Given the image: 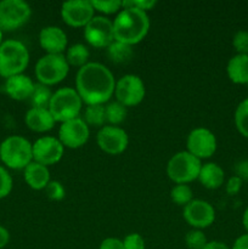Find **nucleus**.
Segmentation results:
<instances>
[{"label":"nucleus","instance_id":"nucleus-1","mask_svg":"<svg viewBox=\"0 0 248 249\" xmlns=\"http://www.w3.org/2000/svg\"><path fill=\"white\" fill-rule=\"evenodd\" d=\"M114 75L100 62H88L80 67L75 77V90L83 104L105 105L111 100L116 88Z\"/></svg>","mask_w":248,"mask_h":249},{"label":"nucleus","instance_id":"nucleus-2","mask_svg":"<svg viewBox=\"0 0 248 249\" xmlns=\"http://www.w3.org/2000/svg\"><path fill=\"white\" fill-rule=\"evenodd\" d=\"M150 29L147 12L134 7H123L113 21L114 40L135 45L143 40Z\"/></svg>","mask_w":248,"mask_h":249},{"label":"nucleus","instance_id":"nucleus-3","mask_svg":"<svg viewBox=\"0 0 248 249\" xmlns=\"http://www.w3.org/2000/svg\"><path fill=\"white\" fill-rule=\"evenodd\" d=\"M29 65V51L22 41L7 39L0 45V75L4 78L22 74Z\"/></svg>","mask_w":248,"mask_h":249},{"label":"nucleus","instance_id":"nucleus-4","mask_svg":"<svg viewBox=\"0 0 248 249\" xmlns=\"http://www.w3.org/2000/svg\"><path fill=\"white\" fill-rule=\"evenodd\" d=\"M0 160L10 169H24L33 162V143L21 135L7 136L0 143Z\"/></svg>","mask_w":248,"mask_h":249},{"label":"nucleus","instance_id":"nucleus-5","mask_svg":"<svg viewBox=\"0 0 248 249\" xmlns=\"http://www.w3.org/2000/svg\"><path fill=\"white\" fill-rule=\"evenodd\" d=\"M83 101L74 88H61L56 90L51 97L49 111L53 119L60 123L78 118L82 112Z\"/></svg>","mask_w":248,"mask_h":249},{"label":"nucleus","instance_id":"nucleus-6","mask_svg":"<svg viewBox=\"0 0 248 249\" xmlns=\"http://www.w3.org/2000/svg\"><path fill=\"white\" fill-rule=\"evenodd\" d=\"M202 162L187 151H180L172 156L167 164L168 178L179 184H189L198 179L201 172Z\"/></svg>","mask_w":248,"mask_h":249},{"label":"nucleus","instance_id":"nucleus-7","mask_svg":"<svg viewBox=\"0 0 248 249\" xmlns=\"http://www.w3.org/2000/svg\"><path fill=\"white\" fill-rule=\"evenodd\" d=\"M70 72V65L63 53H46L36 62L34 73L38 83L51 87L62 82Z\"/></svg>","mask_w":248,"mask_h":249},{"label":"nucleus","instance_id":"nucleus-8","mask_svg":"<svg viewBox=\"0 0 248 249\" xmlns=\"http://www.w3.org/2000/svg\"><path fill=\"white\" fill-rule=\"evenodd\" d=\"M32 9L23 0L0 1V29L2 32L21 28L31 18Z\"/></svg>","mask_w":248,"mask_h":249},{"label":"nucleus","instance_id":"nucleus-9","mask_svg":"<svg viewBox=\"0 0 248 249\" xmlns=\"http://www.w3.org/2000/svg\"><path fill=\"white\" fill-rule=\"evenodd\" d=\"M145 84L139 75L125 74L116 82L114 96L125 107L138 106L145 99Z\"/></svg>","mask_w":248,"mask_h":249},{"label":"nucleus","instance_id":"nucleus-10","mask_svg":"<svg viewBox=\"0 0 248 249\" xmlns=\"http://www.w3.org/2000/svg\"><path fill=\"white\" fill-rule=\"evenodd\" d=\"M84 38L94 48L107 49L114 41L113 21L106 16H94L84 27Z\"/></svg>","mask_w":248,"mask_h":249},{"label":"nucleus","instance_id":"nucleus-11","mask_svg":"<svg viewBox=\"0 0 248 249\" xmlns=\"http://www.w3.org/2000/svg\"><path fill=\"white\" fill-rule=\"evenodd\" d=\"M216 138L209 129L198 126L190 131L186 139V147L187 152L194 155L198 160H206V158L212 157L215 153Z\"/></svg>","mask_w":248,"mask_h":249},{"label":"nucleus","instance_id":"nucleus-12","mask_svg":"<svg viewBox=\"0 0 248 249\" xmlns=\"http://www.w3.org/2000/svg\"><path fill=\"white\" fill-rule=\"evenodd\" d=\"M97 146L107 155H121L129 145V136L124 129L114 125H104L96 135Z\"/></svg>","mask_w":248,"mask_h":249},{"label":"nucleus","instance_id":"nucleus-13","mask_svg":"<svg viewBox=\"0 0 248 249\" xmlns=\"http://www.w3.org/2000/svg\"><path fill=\"white\" fill-rule=\"evenodd\" d=\"M94 16L95 10L91 0H68L61 6V17L63 22L74 28L85 27Z\"/></svg>","mask_w":248,"mask_h":249},{"label":"nucleus","instance_id":"nucleus-14","mask_svg":"<svg viewBox=\"0 0 248 249\" xmlns=\"http://www.w3.org/2000/svg\"><path fill=\"white\" fill-rule=\"evenodd\" d=\"M89 136V126L80 117L61 123L58 129V140L67 148L82 147L88 142Z\"/></svg>","mask_w":248,"mask_h":249},{"label":"nucleus","instance_id":"nucleus-15","mask_svg":"<svg viewBox=\"0 0 248 249\" xmlns=\"http://www.w3.org/2000/svg\"><path fill=\"white\" fill-rule=\"evenodd\" d=\"M63 152L65 146L55 136H41L33 143V160L45 167L60 162Z\"/></svg>","mask_w":248,"mask_h":249},{"label":"nucleus","instance_id":"nucleus-16","mask_svg":"<svg viewBox=\"0 0 248 249\" xmlns=\"http://www.w3.org/2000/svg\"><path fill=\"white\" fill-rule=\"evenodd\" d=\"M182 216L190 226L197 230H202L214 223L215 211L209 202L203 199H192L184 207Z\"/></svg>","mask_w":248,"mask_h":249},{"label":"nucleus","instance_id":"nucleus-17","mask_svg":"<svg viewBox=\"0 0 248 249\" xmlns=\"http://www.w3.org/2000/svg\"><path fill=\"white\" fill-rule=\"evenodd\" d=\"M39 44L46 53H63L67 49V34L56 26H46L39 33Z\"/></svg>","mask_w":248,"mask_h":249},{"label":"nucleus","instance_id":"nucleus-18","mask_svg":"<svg viewBox=\"0 0 248 249\" xmlns=\"http://www.w3.org/2000/svg\"><path fill=\"white\" fill-rule=\"evenodd\" d=\"M34 85H35V83L32 80V78L22 73V74L7 78L6 82H5L4 89L5 92L12 100L24 101V100H29V97L32 96Z\"/></svg>","mask_w":248,"mask_h":249},{"label":"nucleus","instance_id":"nucleus-19","mask_svg":"<svg viewBox=\"0 0 248 249\" xmlns=\"http://www.w3.org/2000/svg\"><path fill=\"white\" fill-rule=\"evenodd\" d=\"M24 123L35 133H46L55 126L56 121L49 108L31 107L24 116Z\"/></svg>","mask_w":248,"mask_h":249},{"label":"nucleus","instance_id":"nucleus-20","mask_svg":"<svg viewBox=\"0 0 248 249\" xmlns=\"http://www.w3.org/2000/svg\"><path fill=\"white\" fill-rule=\"evenodd\" d=\"M23 178L27 185L31 189L36 190V191L45 190L49 182L51 181L50 172H49L48 167L34 162V160L23 169Z\"/></svg>","mask_w":248,"mask_h":249},{"label":"nucleus","instance_id":"nucleus-21","mask_svg":"<svg viewBox=\"0 0 248 249\" xmlns=\"http://www.w3.org/2000/svg\"><path fill=\"white\" fill-rule=\"evenodd\" d=\"M198 180L202 186L208 190H216L224 184L225 180V173L223 168L214 162L202 164L201 172H199Z\"/></svg>","mask_w":248,"mask_h":249},{"label":"nucleus","instance_id":"nucleus-22","mask_svg":"<svg viewBox=\"0 0 248 249\" xmlns=\"http://www.w3.org/2000/svg\"><path fill=\"white\" fill-rule=\"evenodd\" d=\"M226 73L235 84H248V55L232 56L226 66Z\"/></svg>","mask_w":248,"mask_h":249},{"label":"nucleus","instance_id":"nucleus-23","mask_svg":"<svg viewBox=\"0 0 248 249\" xmlns=\"http://www.w3.org/2000/svg\"><path fill=\"white\" fill-rule=\"evenodd\" d=\"M107 56L113 63L123 65V63H128L133 58L134 51L131 49V45L114 40L107 48Z\"/></svg>","mask_w":248,"mask_h":249},{"label":"nucleus","instance_id":"nucleus-24","mask_svg":"<svg viewBox=\"0 0 248 249\" xmlns=\"http://www.w3.org/2000/svg\"><path fill=\"white\" fill-rule=\"evenodd\" d=\"M89 49L85 46L84 44H73L66 51V60H67L68 65L73 66V67H83L89 62Z\"/></svg>","mask_w":248,"mask_h":249},{"label":"nucleus","instance_id":"nucleus-25","mask_svg":"<svg viewBox=\"0 0 248 249\" xmlns=\"http://www.w3.org/2000/svg\"><path fill=\"white\" fill-rule=\"evenodd\" d=\"M53 94V92H51L49 87L40 84V83H35L34 90L32 92V96L29 97L32 107H36V108H49Z\"/></svg>","mask_w":248,"mask_h":249},{"label":"nucleus","instance_id":"nucleus-26","mask_svg":"<svg viewBox=\"0 0 248 249\" xmlns=\"http://www.w3.org/2000/svg\"><path fill=\"white\" fill-rule=\"evenodd\" d=\"M105 113H106V122H108L109 125H119L123 123L126 118V107L122 105L121 102L111 101L105 106Z\"/></svg>","mask_w":248,"mask_h":249},{"label":"nucleus","instance_id":"nucleus-27","mask_svg":"<svg viewBox=\"0 0 248 249\" xmlns=\"http://www.w3.org/2000/svg\"><path fill=\"white\" fill-rule=\"evenodd\" d=\"M84 122L88 124V126H104L106 122V113H105V105H90L85 108Z\"/></svg>","mask_w":248,"mask_h":249},{"label":"nucleus","instance_id":"nucleus-28","mask_svg":"<svg viewBox=\"0 0 248 249\" xmlns=\"http://www.w3.org/2000/svg\"><path fill=\"white\" fill-rule=\"evenodd\" d=\"M235 125L238 133L248 139V97L242 100L236 107Z\"/></svg>","mask_w":248,"mask_h":249},{"label":"nucleus","instance_id":"nucleus-29","mask_svg":"<svg viewBox=\"0 0 248 249\" xmlns=\"http://www.w3.org/2000/svg\"><path fill=\"white\" fill-rule=\"evenodd\" d=\"M194 197V192L192 189L186 184H179L175 185L172 190H170V198L177 206H186L192 201Z\"/></svg>","mask_w":248,"mask_h":249},{"label":"nucleus","instance_id":"nucleus-30","mask_svg":"<svg viewBox=\"0 0 248 249\" xmlns=\"http://www.w3.org/2000/svg\"><path fill=\"white\" fill-rule=\"evenodd\" d=\"M92 7L95 11H99L104 15L118 14L123 9L122 0H91Z\"/></svg>","mask_w":248,"mask_h":249},{"label":"nucleus","instance_id":"nucleus-31","mask_svg":"<svg viewBox=\"0 0 248 249\" xmlns=\"http://www.w3.org/2000/svg\"><path fill=\"white\" fill-rule=\"evenodd\" d=\"M185 243H186V247L189 249H203L204 246L208 243L207 241L206 235L202 232V230H195L189 231L185 236Z\"/></svg>","mask_w":248,"mask_h":249},{"label":"nucleus","instance_id":"nucleus-32","mask_svg":"<svg viewBox=\"0 0 248 249\" xmlns=\"http://www.w3.org/2000/svg\"><path fill=\"white\" fill-rule=\"evenodd\" d=\"M44 191H45L46 197L51 201H62L66 196V190L63 185L60 181H56V180H51Z\"/></svg>","mask_w":248,"mask_h":249},{"label":"nucleus","instance_id":"nucleus-33","mask_svg":"<svg viewBox=\"0 0 248 249\" xmlns=\"http://www.w3.org/2000/svg\"><path fill=\"white\" fill-rule=\"evenodd\" d=\"M12 185H14V181L10 173L7 172L6 168L0 165V199L9 196L12 190Z\"/></svg>","mask_w":248,"mask_h":249},{"label":"nucleus","instance_id":"nucleus-34","mask_svg":"<svg viewBox=\"0 0 248 249\" xmlns=\"http://www.w3.org/2000/svg\"><path fill=\"white\" fill-rule=\"evenodd\" d=\"M232 46L240 55H248V31L236 32L232 38Z\"/></svg>","mask_w":248,"mask_h":249},{"label":"nucleus","instance_id":"nucleus-35","mask_svg":"<svg viewBox=\"0 0 248 249\" xmlns=\"http://www.w3.org/2000/svg\"><path fill=\"white\" fill-rule=\"evenodd\" d=\"M124 249H145V240L140 233H129L123 240Z\"/></svg>","mask_w":248,"mask_h":249},{"label":"nucleus","instance_id":"nucleus-36","mask_svg":"<svg viewBox=\"0 0 248 249\" xmlns=\"http://www.w3.org/2000/svg\"><path fill=\"white\" fill-rule=\"evenodd\" d=\"M157 5L156 0H123V7H134L147 12Z\"/></svg>","mask_w":248,"mask_h":249},{"label":"nucleus","instance_id":"nucleus-37","mask_svg":"<svg viewBox=\"0 0 248 249\" xmlns=\"http://www.w3.org/2000/svg\"><path fill=\"white\" fill-rule=\"evenodd\" d=\"M241 187H242V179L238 178L237 175L231 177L230 179L226 181V185H225L226 192H228V195H231V196L237 195L238 192H240Z\"/></svg>","mask_w":248,"mask_h":249},{"label":"nucleus","instance_id":"nucleus-38","mask_svg":"<svg viewBox=\"0 0 248 249\" xmlns=\"http://www.w3.org/2000/svg\"><path fill=\"white\" fill-rule=\"evenodd\" d=\"M99 249H124L123 241L116 237L105 238L100 245Z\"/></svg>","mask_w":248,"mask_h":249},{"label":"nucleus","instance_id":"nucleus-39","mask_svg":"<svg viewBox=\"0 0 248 249\" xmlns=\"http://www.w3.org/2000/svg\"><path fill=\"white\" fill-rule=\"evenodd\" d=\"M236 175L241 179H248V160H242L236 165Z\"/></svg>","mask_w":248,"mask_h":249},{"label":"nucleus","instance_id":"nucleus-40","mask_svg":"<svg viewBox=\"0 0 248 249\" xmlns=\"http://www.w3.org/2000/svg\"><path fill=\"white\" fill-rule=\"evenodd\" d=\"M231 249H248V233L241 235L240 237L236 238Z\"/></svg>","mask_w":248,"mask_h":249},{"label":"nucleus","instance_id":"nucleus-41","mask_svg":"<svg viewBox=\"0 0 248 249\" xmlns=\"http://www.w3.org/2000/svg\"><path fill=\"white\" fill-rule=\"evenodd\" d=\"M10 242V232L7 229L0 225V249L5 248Z\"/></svg>","mask_w":248,"mask_h":249},{"label":"nucleus","instance_id":"nucleus-42","mask_svg":"<svg viewBox=\"0 0 248 249\" xmlns=\"http://www.w3.org/2000/svg\"><path fill=\"white\" fill-rule=\"evenodd\" d=\"M203 249H231L226 243L220 242V241H211L204 246Z\"/></svg>","mask_w":248,"mask_h":249},{"label":"nucleus","instance_id":"nucleus-43","mask_svg":"<svg viewBox=\"0 0 248 249\" xmlns=\"http://www.w3.org/2000/svg\"><path fill=\"white\" fill-rule=\"evenodd\" d=\"M242 224H243V228L246 229V231H247V233H248V207L246 208V211L243 212Z\"/></svg>","mask_w":248,"mask_h":249},{"label":"nucleus","instance_id":"nucleus-44","mask_svg":"<svg viewBox=\"0 0 248 249\" xmlns=\"http://www.w3.org/2000/svg\"><path fill=\"white\" fill-rule=\"evenodd\" d=\"M2 43H4V40H2V31L0 29V45H1Z\"/></svg>","mask_w":248,"mask_h":249},{"label":"nucleus","instance_id":"nucleus-45","mask_svg":"<svg viewBox=\"0 0 248 249\" xmlns=\"http://www.w3.org/2000/svg\"><path fill=\"white\" fill-rule=\"evenodd\" d=\"M247 181H248V179H247Z\"/></svg>","mask_w":248,"mask_h":249}]
</instances>
